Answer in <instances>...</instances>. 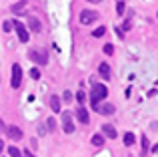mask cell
Segmentation results:
<instances>
[{
    "label": "cell",
    "instance_id": "1",
    "mask_svg": "<svg viewBox=\"0 0 158 157\" xmlns=\"http://www.w3.org/2000/svg\"><path fill=\"white\" fill-rule=\"evenodd\" d=\"M106 95H108L106 85H102V83H92V91H90V103H92V105L104 101Z\"/></svg>",
    "mask_w": 158,
    "mask_h": 157
},
{
    "label": "cell",
    "instance_id": "2",
    "mask_svg": "<svg viewBox=\"0 0 158 157\" xmlns=\"http://www.w3.org/2000/svg\"><path fill=\"white\" fill-rule=\"evenodd\" d=\"M22 85V67L18 63L12 65V78H10V87L12 89H18Z\"/></svg>",
    "mask_w": 158,
    "mask_h": 157
},
{
    "label": "cell",
    "instance_id": "3",
    "mask_svg": "<svg viewBox=\"0 0 158 157\" xmlns=\"http://www.w3.org/2000/svg\"><path fill=\"white\" fill-rule=\"evenodd\" d=\"M28 59L34 61V63L38 65H46L48 63V55L44 51H38V48H32V51H28Z\"/></svg>",
    "mask_w": 158,
    "mask_h": 157
},
{
    "label": "cell",
    "instance_id": "4",
    "mask_svg": "<svg viewBox=\"0 0 158 157\" xmlns=\"http://www.w3.org/2000/svg\"><path fill=\"white\" fill-rule=\"evenodd\" d=\"M98 20V12L96 10H82L80 12V24H92Z\"/></svg>",
    "mask_w": 158,
    "mask_h": 157
},
{
    "label": "cell",
    "instance_id": "5",
    "mask_svg": "<svg viewBox=\"0 0 158 157\" xmlns=\"http://www.w3.org/2000/svg\"><path fill=\"white\" fill-rule=\"evenodd\" d=\"M12 26L16 28V34H18L20 43H28V40H30V34H28V30H26V26H24V24H20L18 20H14V22H12Z\"/></svg>",
    "mask_w": 158,
    "mask_h": 157
},
{
    "label": "cell",
    "instance_id": "6",
    "mask_svg": "<svg viewBox=\"0 0 158 157\" xmlns=\"http://www.w3.org/2000/svg\"><path fill=\"white\" fill-rule=\"evenodd\" d=\"M62 129H64V133H74V123H72L70 111H64V113H62Z\"/></svg>",
    "mask_w": 158,
    "mask_h": 157
},
{
    "label": "cell",
    "instance_id": "7",
    "mask_svg": "<svg viewBox=\"0 0 158 157\" xmlns=\"http://www.w3.org/2000/svg\"><path fill=\"white\" fill-rule=\"evenodd\" d=\"M92 107H94V111H98L100 115H112V113L116 111V107H114V105H108V103H106V105L96 103V105H92Z\"/></svg>",
    "mask_w": 158,
    "mask_h": 157
},
{
    "label": "cell",
    "instance_id": "8",
    "mask_svg": "<svg viewBox=\"0 0 158 157\" xmlns=\"http://www.w3.org/2000/svg\"><path fill=\"white\" fill-rule=\"evenodd\" d=\"M6 133H8V137L14 139V141L22 139V131H20V127H16V125H8L6 127Z\"/></svg>",
    "mask_w": 158,
    "mask_h": 157
},
{
    "label": "cell",
    "instance_id": "9",
    "mask_svg": "<svg viewBox=\"0 0 158 157\" xmlns=\"http://www.w3.org/2000/svg\"><path fill=\"white\" fill-rule=\"evenodd\" d=\"M28 28H30V30H34V32H42V22H40L36 16H30V14H28Z\"/></svg>",
    "mask_w": 158,
    "mask_h": 157
},
{
    "label": "cell",
    "instance_id": "10",
    "mask_svg": "<svg viewBox=\"0 0 158 157\" xmlns=\"http://www.w3.org/2000/svg\"><path fill=\"white\" fill-rule=\"evenodd\" d=\"M98 73H100V77L104 78V81H110L112 69H110V65H108V63H100V67H98Z\"/></svg>",
    "mask_w": 158,
    "mask_h": 157
},
{
    "label": "cell",
    "instance_id": "11",
    "mask_svg": "<svg viewBox=\"0 0 158 157\" xmlns=\"http://www.w3.org/2000/svg\"><path fill=\"white\" fill-rule=\"evenodd\" d=\"M26 6H28V0H18L16 4H12V14H22L24 10H26Z\"/></svg>",
    "mask_w": 158,
    "mask_h": 157
},
{
    "label": "cell",
    "instance_id": "12",
    "mask_svg": "<svg viewBox=\"0 0 158 157\" xmlns=\"http://www.w3.org/2000/svg\"><path fill=\"white\" fill-rule=\"evenodd\" d=\"M76 119H78V123H82V125H88V121H90L88 111H86L84 107H80V109L76 111Z\"/></svg>",
    "mask_w": 158,
    "mask_h": 157
},
{
    "label": "cell",
    "instance_id": "13",
    "mask_svg": "<svg viewBox=\"0 0 158 157\" xmlns=\"http://www.w3.org/2000/svg\"><path fill=\"white\" fill-rule=\"evenodd\" d=\"M102 133H104L106 137H110V139H116V135H118V133H116V129L110 125V123H104V125H102Z\"/></svg>",
    "mask_w": 158,
    "mask_h": 157
},
{
    "label": "cell",
    "instance_id": "14",
    "mask_svg": "<svg viewBox=\"0 0 158 157\" xmlns=\"http://www.w3.org/2000/svg\"><path fill=\"white\" fill-rule=\"evenodd\" d=\"M50 109L54 111V113H60V97L58 95H50Z\"/></svg>",
    "mask_w": 158,
    "mask_h": 157
},
{
    "label": "cell",
    "instance_id": "15",
    "mask_svg": "<svg viewBox=\"0 0 158 157\" xmlns=\"http://www.w3.org/2000/svg\"><path fill=\"white\" fill-rule=\"evenodd\" d=\"M134 143H136L134 133H130V131H128V133H124V145H126V147H132Z\"/></svg>",
    "mask_w": 158,
    "mask_h": 157
},
{
    "label": "cell",
    "instance_id": "16",
    "mask_svg": "<svg viewBox=\"0 0 158 157\" xmlns=\"http://www.w3.org/2000/svg\"><path fill=\"white\" fill-rule=\"evenodd\" d=\"M90 143H92L94 147H102V145H104V137H102V135H92Z\"/></svg>",
    "mask_w": 158,
    "mask_h": 157
},
{
    "label": "cell",
    "instance_id": "17",
    "mask_svg": "<svg viewBox=\"0 0 158 157\" xmlns=\"http://www.w3.org/2000/svg\"><path fill=\"white\" fill-rule=\"evenodd\" d=\"M8 155H10V157H22V151H20L18 147L10 145V147H8Z\"/></svg>",
    "mask_w": 158,
    "mask_h": 157
},
{
    "label": "cell",
    "instance_id": "18",
    "mask_svg": "<svg viewBox=\"0 0 158 157\" xmlns=\"http://www.w3.org/2000/svg\"><path fill=\"white\" fill-rule=\"evenodd\" d=\"M46 131H50V133H52V131H56V121H54L52 117L46 119Z\"/></svg>",
    "mask_w": 158,
    "mask_h": 157
},
{
    "label": "cell",
    "instance_id": "19",
    "mask_svg": "<svg viewBox=\"0 0 158 157\" xmlns=\"http://www.w3.org/2000/svg\"><path fill=\"white\" fill-rule=\"evenodd\" d=\"M104 34H106V26H98L96 30L92 32V36H94V38H100V36H104Z\"/></svg>",
    "mask_w": 158,
    "mask_h": 157
},
{
    "label": "cell",
    "instance_id": "20",
    "mask_svg": "<svg viewBox=\"0 0 158 157\" xmlns=\"http://www.w3.org/2000/svg\"><path fill=\"white\" fill-rule=\"evenodd\" d=\"M146 153H148V139L142 135V149H140V155L146 157Z\"/></svg>",
    "mask_w": 158,
    "mask_h": 157
},
{
    "label": "cell",
    "instance_id": "21",
    "mask_svg": "<svg viewBox=\"0 0 158 157\" xmlns=\"http://www.w3.org/2000/svg\"><path fill=\"white\" fill-rule=\"evenodd\" d=\"M76 99H78V103H84V101H86V93H84V91H78Z\"/></svg>",
    "mask_w": 158,
    "mask_h": 157
},
{
    "label": "cell",
    "instance_id": "22",
    "mask_svg": "<svg viewBox=\"0 0 158 157\" xmlns=\"http://www.w3.org/2000/svg\"><path fill=\"white\" fill-rule=\"evenodd\" d=\"M2 28H4V32H10L12 30V20H6V22L2 24Z\"/></svg>",
    "mask_w": 158,
    "mask_h": 157
},
{
    "label": "cell",
    "instance_id": "23",
    "mask_svg": "<svg viewBox=\"0 0 158 157\" xmlns=\"http://www.w3.org/2000/svg\"><path fill=\"white\" fill-rule=\"evenodd\" d=\"M30 77H32V78H40V71H38L36 67H34V69H30Z\"/></svg>",
    "mask_w": 158,
    "mask_h": 157
},
{
    "label": "cell",
    "instance_id": "24",
    "mask_svg": "<svg viewBox=\"0 0 158 157\" xmlns=\"http://www.w3.org/2000/svg\"><path fill=\"white\" fill-rule=\"evenodd\" d=\"M62 99H64L66 103H70V101H72V93H70V91H64V95H62Z\"/></svg>",
    "mask_w": 158,
    "mask_h": 157
},
{
    "label": "cell",
    "instance_id": "25",
    "mask_svg": "<svg viewBox=\"0 0 158 157\" xmlns=\"http://www.w3.org/2000/svg\"><path fill=\"white\" fill-rule=\"evenodd\" d=\"M116 10H118V14H124V2H122V0H118V4H116Z\"/></svg>",
    "mask_w": 158,
    "mask_h": 157
},
{
    "label": "cell",
    "instance_id": "26",
    "mask_svg": "<svg viewBox=\"0 0 158 157\" xmlns=\"http://www.w3.org/2000/svg\"><path fill=\"white\" fill-rule=\"evenodd\" d=\"M104 52L106 55H114V47L112 44H104Z\"/></svg>",
    "mask_w": 158,
    "mask_h": 157
},
{
    "label": "cell",
    "instance_id": "27",
    "mask_svg": "<svg viewBox=\"0 0 158 157\" xmlns=\"http://www.w3.org/2000/svg\"><path fill=\"white\" fill-rule=\"evenodd\" d=\"M38 135H46V125H38Z\"/></svg>",
    "mask_w": 158,
    "mask_h": 157
},
{
    "label": "cell",
    "instance_id": "28",
    "mask_svg": "<svg viewBox=\"0 0 158 157\" xmlns=\"http://www.w3.org/2000/svg\"><path fill=\"white\" fill-rule=\"evenodd\" d=\"M120 30H130V22H128V20H126V22L122 24V28H120Z\"/></svg>",
    "mask_w": 158,
    "mask_h": 157
},
{
    "label": "cell",
    "instance_id": "29",
    "mask_svg": "<svg viewBox=\"0 0 158 157\" xmlns=\"http://www.w3.org/2000/svg\"><path fill=\"white\" fill-rule=\"evenodd\" d=\"M150 129H152V131H158V121H152V123H150Z\"/></svg>",
    "mask_w": 158,
    "mask_h": 157
},
{
    "label": "cell",
    "instance_id": "30",
    "mask_svg": "<svg viewBox=\"0 0 158 157\" xmlns=\"http://www.w3.org/2000/svg\"><path fill=\"white\" fill-rule=\"evenodd\" d=\"M22 157H34V155H32L30 151H24V153H22Z\"/></svg>",
    "mask_w": 158,
    "mask_h": 157
},
{
    "label": "cell",
    "instance_id": "31",
    "mask_svg": "<svg viewBox=\"0 0 158 157\" xmlns=\"http://www.w3.org/2000/svg\"><path fill=\"white\" fill-rule=\"evenodd\" d=\"M86 2H92V4H98V2H102V0H86Z\"/></svg>",
    "mask_w": 158,
    "mask_h": 157
},
{
    "label": "cell",
    "instance_id": "32",
    "mask_svg": "<svg viewBox=\"0 0 158 157\" xmlns=\"http://www.w3.org/2000/svg\"><path fill=\"white\" fill-rule=\"evenodd\" d=\"M2 151H4V143L0 141V153H2Z\"/></svg>",
    "mask_w": 158,
    "mask_h": 157
},
{
    "label": "cell",
    "instance_id": "33",
    "mask_svg": "<svg viewBox=\"0 0 158 157\" xmlns=\"http://www.w3.org/2000/svg\"><path fill=\"white\" fill-rule=\"evenodd\" d=\"M156 155H158V151H156Z\"/></svg>",
    "mask_w": 158,
    "mask_h": 157
}]
</instances>
